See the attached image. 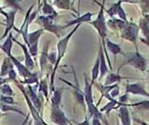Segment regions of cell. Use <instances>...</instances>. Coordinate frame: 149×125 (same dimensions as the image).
Segmentation results:
<instances>
[{"label": "cell", "mask_w": 149, "mask_h": 125, "mask_svg": "<svg viewBox=\"0 0 149 125\" xmlns=\"http://www.w3.org/2000/svg\"><path fill=\"white\" fill-rule=\"evenodd\" d=\"M13 69H15V65H13V61L10 60L9 57H5L4 60L2 62V65H1V77H5V76L8 75V73L11 71Z\"/></svg>", "instance_id": "obj_17"}, {"label": "cell", "mask_w": 149, "mask_h": 125, "mask_svg": "<svg viewBox=\"0 0 149 125\" xmlns=\"http://www.w3.org/2000/svg\"><path fill=\"white\" fill-rule=\"evenodd\" d=\"M92 125H101V121L99 119L93 118L92 119Z\"/></svg>", "instance_id": "obj_43"}, {"label": "cell", "mask_w": 149, "mask_h": 125, "mask_svg": "<svg viewBox=\"0 0 149 125\" xmlns=\"http://www.w3.org/2000/svg\"><path fill=\"white\" fill-rule=\"evenodd\" d=\"M7 77H8L9 80H13V81L17 80V71H15V69L11 70V71L8 73V75H7Z\"/></svg>", "instance_id": "obj_41"}, {"label": "cell", "mask_w": 149, "mask_h": 125, "mask_svg": "<svg viewBox=\"0 0 149 125\" xmlns=\"http://www.w3.org/2000/svg\"><path fill=\"white\" fill-rule=\"evenodd\" d=\"M141 41L143 42V43H145L147 46H149V42H147V41H145V40H143V39H141Z\"/></svg>", "instance_id": "obj_47"}, {"label": "cell", "mask_w": 149, "mask_h": 125, "mask_svg": "<svg viewBox=\"0 0 149 125\" xmlns=\"http://www.w3.org/2000/svg\"><path fill=\"white\" fill-rule=\"evenodd\" d=\"M99 67H100V58H99V55H98L97 58H96L95 63H94V65H93V68H92V80H91L92 84L95 82V80L97 79L98 75H99V73H100Z\"/></svg>", "instance_id": "obj_27"}, {"label": "cell", "mask_w": 149, "mask_h": 125, "mask_svg": "<svg viewBox=\"0 0 149 125\" xmlns=\"http://www.w3.org/2000/svg\"><path fill=\"white\" fill-rule=\"evenodd\" d=\"M0 77H1V72H0Z\"/></svg>", "instance_id": "obj_49"}, {"label": "cell", "mask_w": 149, "mask_h": 125, "mask_svg": "<svg viewBox=\"0 0 149 125\" xmlns=\"http://www.w3.org/2000/svg\"><path fill=\"white\" fill-rule=\"evenodd\" d=\"M61 98H62V88H56L51 97L52 106L60 107V105H61Z\"/></svg>", "instance_id": "obj_22"}, {"label": "cell", "mask_w": 149, "mask_h": 125, "mask_svg": "<svg viewBox=\"0 0 149 125\" xmlns=\"http://www.w3.org/2000/svg\"><path fill=\"white\" fill-rule=\"evenodd\" d=\"M140 6L144 15H149V1H140Z\"/></svg>", "instance_id": "obj_38"}, {"label": "cell", "mask_w": 149, "mask_h": 125, "mask_svg": "<svg viewBox=\"0 0 149 125\" xmlns=\"http://www.w3.org/2000/svg\"><path fill=\"white\" fill-rule=\"evenodd\" d=\"M123 76H120L118 73H108L107 76H106V79H105V82H104V86H112L114 84H118L120 82V80L123 79Z\"/></svg>", "instance_id": "obj_23"}, {"label": "cell", "mask_w": 149, "mask_h": 125, "mask_svg": "<svg viewBox=\"0 0 149 125\" xmlns=\"http://www.w3.org/2000/svg\"><path fill=\"white\" fill-rule=\"evenodd\" d=\"M93 17V13L92 12H86L85 15H81V17H77V19H72L70 21V23H65L64 26H61V29H64V28H68V27H72V26H77V25H81L83 23H90L91 21V19Z\"/></svg>", "instance_id": "obj_13"}, {"label": "cell", "mask_w": 149, "mask_h": 125, "mask_svg": "<svg viewBox=\"0 0 149 125\" xmlns=\"http://www.w3.org/2000/svg\"><path fill=\"white\" fill-rule=\"evenodd\" d=\"M127 23H128V21L126 23V21H123L122 19H114V17H112V19H110L108 21H106L107 27L110 28V29L113 30V31H116V32H118V31L120 32L125 27H126Z\"/></svg>", "instance_id": "obj_16"}, {"label": "cell", "mask_w": 149, "mask_h": 125, "mask_svg": "<svg viewBox=\"0 0 149 125\" xmlns=\"http://www.w3.org/2000/svg\"><path fill=\"white\" fill-rule=\"evenodd\" d=\"M144 19H146V21L149 23V15H144Z\"/></svg>", "instance_id": "obj_46"}, {"label": "cell", "mask_w": 149, "mask_h": 125, "mask_svg": "<svg viewBox=\"0 0 149 125\" xmlns=\"http://www.w3.org/2000/svg\"><path fill=\"white\" fill-rule=\"evenodd\" d=\"M98 4H100V10L99 13L97 15V17H96L95 21H92L88 23L91 25L97 31L98 35H99L100 39H101V46L103 48L104 55H105V58L108 61L109 58H108L107 50H106V45H105V38L107 36V25H106L105 15H104V4L103 3H98Z\"/></svg>", "instance_id": "obj_1"}, {"label": "cell", "mask_w": 149, "mask_h": 125, "mask_svg": "<svg viewBox=\"0 0 149 125\" xmlns=\"http://www.w3.org/2000/svg\"><path fill=\"white\" fill-rule=\"evenodd\" d=\"M0 93L2 94V96H6V97H13L15 95L11 86L8 84H3L2 86H0Z\"/></svg>", "instance_id": "obj_32"}, {"label": "cell", "mask_w": 149, "mask_h": 125, "mask_svg": "<svg viewBox=\"0 0 149 125\" xmlns=\"http://www.w3.org/2000/svg\"><path fill=\"white\" fill-rule=\"evenodd\" d=\"M122 5V1H118L116 3H113V4L111 5V6L109 7V8L106 10V12H107V15H109L110 17H113L114 15H118V8H120V6Z\"/></svg>", "instance_id": "obj_30"}, {"label": "cell", "mask_w": 149, "mask_h": 125, "mask_svg": "<svg viewBox=\"0 0 149 125\" xmlns=\"http://www.w3.org/2000/svg\"><path fill=\"white\" fill-rule=\"evenodd\" d=\"M56 58H57V52L52 51L51 53L48 54V62L52 64V65H55L56 63Z\"/></svg>", "instance_id": "obj_37"}, {"label": "cell", "mask_w": 149, "mask_h": 125, "mask_svg": "<svg viewBox=\"0 0 149 125\" xmlns=\"http://www.w3.org/2000/svg\"><path fill=\"white\" fill-rule=\"evenodd\" d=\"M105 45L107 46V49L108 51L110 52L111 54H113V56L116 57V55H118V54H122V48H120V46L118 45V44H116L113 43L112 41H110L109 39H107L105 41Z\"/></svg>", "instance_id": "obj_21"}, {"label": "cell", "mask_w": 149, "mask_h": 125, "mask_svg": "<svg viewBox=\"0 0 149 125\" xmlns=\"http://www.w3.org/2000/svg\"><path fill=\"white\" fill-rule=\"evenodd\" d=\"M126 94H132L135 96H143L149 98V93L145 90L144 86L140 82H134V84H127Z\"/></svg>", "instance_id": "obj_9"}, {"label": "cell", "mask_w": 149, "mask_h": 125, "mask_svg": "<svg viewBox=\"0 0 149 125\" xmlns=\"http://www.w3.org/2000/svg\"><path fill=\"white\" fill-rule=\"evenodd\" d=\"M3 116H5V114H3V113H1V111H0V119L2 118Z\"/></svg>", "instance_id": "obj_48"}, {"label": "cell", "mask_w": 149, "mask_h": 125, "mask_svg": "<svg viewBox=\"0 0 149 125\" xmlns=\"http://www.w3.org/2000/svg\"><path fill=\"white\" fill-rule=\"evenodd\" d=\"M53 5L58 9H70L72 5V2L70 0H54Z\"/></svg>", "instance_id": "obj_28"}, {"label": "cell", "mask_w": 149, "mask_h": 125, "mask_svg": "<svg viewBox=\"0 0 149 125\" xmlns=\"http://www.w3.org/2000/svg\"><path fill=\"white\" fill-rule=\"evenodd\" d=\"M80 26H81V25L76 26V27H74V29L72 30L70 34H68V35H66L64 38H62V39L60 40V41L58 42V44H57V51H56V52H57V58H56V63H55V65H54V68L52 69L51 75H50V90H51L52 93L55 90V88H54V77H55V72H56V70H57L58 64L60 63L61 59L63 58L64 54H65L66 48H68V42H70V38H72V36L74 35V34L76 33L78 30H79Z\"/></svg>", "instance_id": "obj_2"}, {"label": "cell", "mask_w": 149, "mask_h": 125, "mask_svg": "<svg viewBox=\"0 0 149 125\" xmlns=\"http://www.w3.org/2000/svg\"><path fill=\"white\" fill-rule=\"evenodd\" d=\"M122 55L126 58V62L124 63V65L129 64V65L133 66L142 72L146 70L147 60L139 53L138 50H136V52H134V53H122Z\"/></svg>", "instance_id": "obj_3"}, {"label": "cell", "mask_w": 149, "mask_h": 125, "mask_svg": "<svg viewBox=\"0 0 149 125\" xmlns=\"http://www.w3.org/2000/svg\"><path fill=\"white\" fill-rule=\"evenodd\" d=\"M138 26L134 23H128L126 27L120 31V37H122V39L132 42L133 44H136V41L138 39Z\"/></svg>", "instance_id": "obj_6"}, {"label": "cell", "mask_w": 149, "mask_h": 125, "mask_svg": "<svg viewBox=\"0 0 149 125\" xmlns=\"http://www.w3.org/2000/svg\"><path fill=\"white\" fill-rule=\"evenodd\" d=\"M78 125H90V122H89V117H86L85 120H84L83 122L78 123Z\"/></svg>", "instance_id": "obj_42"}, {"label": "cell", "mask_w": 149, "mask_h": 125, "mask_svg": "<svg viewBox=\"0 0 149 125\" xmlns=\"http://www.w3.org/2000/svg\"><path fill=\"white\" fill-rule=\"evenodd\" d=\"M13 42H15V43H17V45L22 48V50H23L24 55H25V65H26V67H27L30 71H32L33 69H35V63H34V60H33V58H32L31 54H30L27 45H25V44H22L21 42H19L17 39H15V38H13Z\"/></svg>", "instance_id": "obj_12"}, {"label": "cell", "mask_w": 149, "mask_h": 125, "mask_svg": "<svg viewBox=\"0 0 149 125\" xmlns=\"http://www.w3.org/2000/svg\"><path fill=\"white\" fill-rule=\"evenodd\" d=\"M0 15H2L3 17H5V19H6V17H7V12H5V11L3 10L2 8H1V6H0Z\"/></svg>", "instance_id": "obj_45"}, {"label": "cell", "mask_w": 149, "mask_h": 125, "mask_svg": "<svg viewBox=\"0 0 149 125\" xmlns=\"http://www.w3.org/2000/svg\"><path fill=\"white\" fill-rule=\"evenodd\" d=\"M43 6H42V11L44 13V17H51V19H55L57 17V12L54 10V8L49 4V3L46 1V0H43Z\"/></svg>", "instance_id": "obj_20"}, {"label": "cell", "mask_w": 149, "mask_h": 125, "mask_svg": "<svg viewBox=\"0 0 149 125\" xmlns=\"http://www.w3.org/2000/svg\"><path fill=\"white\" fill-rule=\"evenodd\" d=\"M13 33H9V35L7 36L6 40L4 41V43L2 45H0V48L6 54L7 57L11 55V49H13Z\"/></svg>", "instance_id": "obj_18"}, {"label": "cell", "mask_w": 149, "mask_h": 125, "mask_svg": "<svg viewBox=\"0 0 149 125\" xmlns=\"http://www.w3.org/2000/svg\"><path fill=\"white\" fill-rule=\"evenodd\" d=\"M98 55H99V58H100V67H99L100 76H99V78H102L108 73V70H109V68H108L107 65H106V58H105V55H104L102 46H100L99 51H98Z\"/></svg>", "instance_id": "obj_15"}, {"label": "cell", "mask_w": 149, "mask_h": 125, "mask_svg": "<svg viewBox=\"0 0 149 125\" xmlns=\"http://www.w3.org/2000/svg\"><path fill=\"white\" fill-rule=\"evenodd\" d=\"M72 74H74V80H76V84H70V81H66V80L63 79V78H60V80L63 81L64 84L70 86V88H72V93H74V98H76V100L78 101V103H79L81 106H83L84 110L86 111L87 110V106H86V102H85L84 90H82L81 88H80V84H79V81H78V78H77V75H76V72H74V67H72Z\"/></svg>", "instance_id": "obj_4"}, {"label": "cell", "mask_w": 149, "mask_h": 125, "mask_svg": "<svg viewBox=\"0 0 149 125\" xmlns=\"http://www.w3.org/2000/svg\"><path fill=\"white\" fill-rule=\"evenodd\" d=\"M118 17H120V19H122L123 21H126L127 23V15H126V12H125L124 8L122 7V5H120V8H118Z\"/></svg>", "instance_id": "obj_39"}, {"label": "cell", "mask_w": 149, "mask_h": 125, "mask_svg": "<svg viewBox=\"0 0 149 125\" xmlns=\"http://www.w3.org/2000/svg\"><path fill=\"white\" fill-rule=\"evenodd\" d=\"M139 28L142 31L143 36L145 37V41L149 42V23L146 21V19L143 17L139 21Z\"/></svg>", "instance_id": "obj_25"}, {"label": "cell", "mask_w": 149, "mask_h": 125, "mask_svg": "<svg viewBox=\"0 0 149 125\" xmlns=\"http://www.w3.org/2000/svg\"><path fill=\"white\" fill-rule=\"evenodd\" d=\"M47 78L45 77L43 79H41V81L38 84V88H39V93H41L44 97L46 98V100H49V96H48V84H47Z\"/></svg>", "instance_id": "obj_26"}, {"label": "cell", "mask_w": 149, "mask_h": 125, "mask_svg": "<svg viewBox=\"0 0 149 125\" xmlns=\"http://www.w3.org/2000/svg\"><path fill=\"white\" fill-rule=\"evenodd\" d=\"M120 96V88H118V84L113 88V90L110 92V98L111 99H116Z\"/></svg>", "instance_id": "obj_40"}, {"label": "cell", "mask_w": 149, "mask_h": 125, "mask_svg": "<svg viewBox=\"0 0 149 125\" xmlns=\"http://www.w3.org/2000/svg\"><path fill=\"white\" fill-rule=\"evenodd\" d=\"M9 58H10V60L13 61V65H15V67H17L19 74L21 76H23V77L25 78V79H26V78H29V77H31V76L34 75L33 72L30 71V70L28 69L27 67H26L25 64H23L21 61H19V60H17V57H15V56L10 55V56H9Z\"/></svg>", "instance_id": "obj_11"}, {"label": "cell", "mask_w": 149, "mask_h": 125, "mask_svg": "<svg viewBox=\"0 0 149 125\" xmlns=\"http://www.w3.org/2000/svg\"><path fill=\"white\" fill-rule=\"evenodd\" d=\"M15 15H17V11L15 10H11L9 12H7V17L5 19V23H6V27H5V32L3 34V36H1V39H4L7 38V36L9 35L11 29H15L17 33L19 34V29H17L15 26Z\"/></svg>", "instance_id": "obj_10"}, {"label": "cell", "mask_w": 149, "mask_h": 125, "mask_svg": "<svg viewBox=\"0 0 149 125\" xmlns=\"http://www.w3.org/2000/svg\"><path fill=\"white\" fill-rule=\"evenodd\" d=\"M54 19H51V17H44V15H41V17H38L37 21L38 23L42 26L44 28L45 31L48 32H51V33L55 34L57 37H60L61 35V27H58L57 25L54 23Z\"/></svg>", "instance_id": "obj_8"}, {"label": "cell", "mask_w": 149, "mask_h": 125, "mask_svg": "<svg viewBox=\"0 0 149 125\" xmlns=\"http://www.w3.org/2000/svg\"><path fill=\"white\" fill-rule=\"evenodd\" d=\"M0 110L1 112H15V113H17V114H21V115H24L25 116V113L23 111H21L19 109H17V108H13V107H10L9 105H5V104H2V103H0Z\"/></svg>", "instance_id": "obj_29"}, {"label": "cell", "mask_w": 149, "mask_h": 125, "mask_svg": "<svg viewBox=\"0 0 149 125\" xmlns=\"http://www.w3.org/2000/svg\"><path fill=\"white\" fill-rule=\"evenodd\" d=\"M43 32H44V29H40V30H38V31H35V32H33V33L29 34V36H28V42H29L28 48H30L31 46L38 45V42H39V39L42 36V34H43Z\"/></svg>", "instance_id": "obj_19"}, {"label": "cell", "mask_w": 149, "mask_h": 125, "mask_svg": "<svg viewBox=\"0 0 149 125\" xmlns=\"http://www.w3.org/2000/svg\"><path fill=\"white\" fill-rule=\"evenodd\" d=\"M50 118L51 121L56 125H72L70 121L68 119V117L65 116L63 111L60 109V107H56V106H52L51 105V109H50Z\"/></svg>", "instance_id": "obj_7"}, {"label": "cell", "mask_w": 149, "mask_h": 125, "mask_svg": "<svg viewBox=\"0 0 149 125\" xmlns=\"http://www.w3.org/2000/svg\"><path fill=\"white\" fill-rule=\"evenodd\" d=\"M30 125H31V123H30Z\"/></svg>", "instance_id": "obj_50"}, {"label": "cell", "mask_w": 149, "mask_h": 125, "mask_svg": "<svg viewBox=\"0 0 149 125\" xmlns=\"http://www.w3.org/2000/svg\"><path fill=\"white\" fill-rule=\"evenodd\" d=\"M118 116H120V120H122L123 125H132L131 123V116L130 112H129L128 105L123 104L120 107V110H118Z\"/></svg>", "instance_id": "obj_14"}, {"label": "cell", "mask_w": 149, "mask_h": 125, "mask_svg": "<svg viewBox=\"0 0 149 125\" xmlns=\"http://www.w3.org/2000/svg\"><path fill=\"white\" fill-rule=\"evenodd\" d=\"M48 51H47V46L45 47V50L42 52L41 57H40V66H41V70H44L46 63L48 62Z\"/></svg>", "instance_id": "obj_33"}, {"label": "cell", "mask_w": 149, "mask_h": 125, "mask_svg": "<svg viewBox=\"0 0 149 125\" xmlns=\"http://www.w3.org/2000/svg\"><path fill=\"white\" fill-rule=\"evenodd\" d=\"M122 104V103H120L118 101H116V99H113V100H111V101H109V102L107 103V104L105 105L104 107H102L101 109H100V112H106V115H109V113L111 112L113 109H116V106H120V105Z\"/></svg>", "instance_id": "obj_24"}, {"label": "cell", "mask_w": 149, "mask_h": 125, "mask_svg": "<svg viewBox=\"0 0 149 125\" xmlns=\"http://www.w3.org/2000/svg\"><path fill=\"white\" fill-rule=\"evenodd\" d=\"M0 103H2V104L5 105H15V101L13 99V97H6V96H0Z\"/></svg>", "instance_id": "obj_36"}, {"label": "cell", "mask_w": 149, "mask_h": 125, "mask_svg": "<svg viewBox=\"0 0 149 125\" xmlns=\"http://www.w3.org/2000/svg\"><path fill=\"white\" fill-rule=\"evenodd\" d=\"M21 84H28V86H32V84H39V80H38V76L36 73H34L33 76H31V77L29 78H26V79H24L23 81H19Z\"/></svg>", "instance_id": "obj_34"}, {"label": "cell", "mask_w": 149, "mask_h": 125, "mask_svg": "<svg viewBox=\"0 0 149 125\" xmlns=\"http://www.w3.org/2000/svg\"><path fill=\"white\" fill-rule=\"evenodd\" d=\"M128 107H134L139 110H149V101H141V102H137L134 104L128 105Z\"/></svg>", "instance_id": "obj_31"}, {"label": "cell", "mask_w": 149, "mask_h": 125, "mask_svg": "<svg viewBox=\"0 0 149 125\" xmlns=\"http://www.w3.org/2000/svg\"><path fill=\"white\" fill-rule=\"evenodd\" d=\"M5 3H6V6L13 7V10H15V11L23 10L21 5H19V1H13V0H10V1H5Z\"/></svg>", "instance_id": "obj_35"}, {"label": "cell", "mask_w": 149, "mask_h": 125, "mask_svg": "<svg viewBox=\"0 0 149 125\" xmlns=\"http://www.w3.org/2000/svg\"><path fill=\"white\" fill-rule=\"evenodd\" d=\"M135 121H136V122H138L139 124H141V125H149L148 123L144 122V121H141V120H139V119H135Z\"/></svg>", "instance_id": "obj_44"}, {"label": "cell", "mask_w": 149, "mask_h": 125, "mask_svg": "<svg viewBox=\"0 0 149 125\" xmlns=\"http://www.w3.org/2000/svg\"><path fill=\"white\" fill-rule=\"evenodd\" d=\"M38 90V84H36L35 86H28V88H27V95L28 97L30 98L31 102L33 103L34 107L36 108V110L39 112V114L41 115V112H42V103H43V95L41 93H38L37 92ZM42 116V115H41Z\"/></svg>", "instance_id": "obj_5"}]
</instances>
